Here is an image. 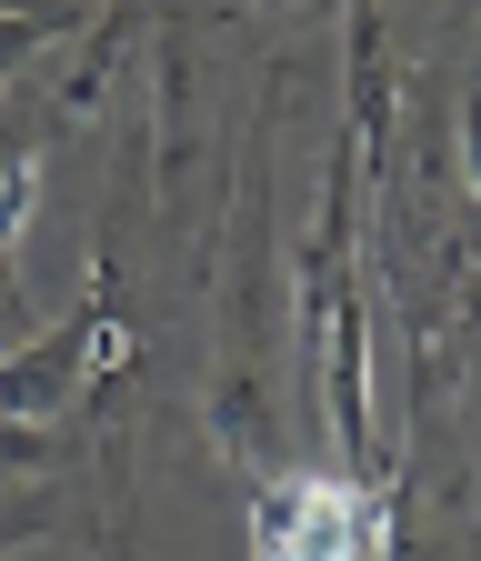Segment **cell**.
<instances>
[{
	"instance_id": "6da1fadb",
	"label": "cell",
	"mask_w": 481,
	"mask_h": 561,
	"mask_svg": "<svg viewBox=\"0 0 481 561\" xmlns=\"http://www.w3.org/2000/svg\"><path fill=\"white\" fill-rule=\"evenodd\" d=\"M241 561H391V522L352 471H261L241 512Z\"/></svg>"
},
{
	"instance_id": "7a4b0ae2",
	"label": "cell",
	"mask_w": 481,
	"mask_h": 561,
	"mask_svg": "<svg viewBox=\"0 0 481 561\" xmlns=\"http://www.w3.org/2000/svg\"><path fill=\"white\" fill-rule=\"evenodd\" d=\"M121 311L111 301H91V311H71L60 331H41V341H21V351H0V421H50L81 401V381L91 371H121Z\"/></svg>"
},
{
	"instance_id": "3957f363",
	"label": "cell",
	"mask_w": 481,
	"mask_h": 561,
	"mask_svg": "<svg viewBox=\"0 0 481 561\" xmlns=\"http://www.w3.org/2000/svg\"><path fill=\"white\" fill-rule=\"evenodd\" d=\"M352 161L381 191V171H391V41L371 11H352Z\"/></svg>"
},
{
	"instance_id": "277c9868",
	"label": "cell",
	"mask_w": 481,
	"mask_h": 561,
	"mask_svg": "<svg viewBox=\"0 0 481 561\" xmlns=\"http://www.w3.org/2000/svg\"><path fill=\"white\" fill-rule=\"evenodd\" d=\"M101 0H0V81L11 70H31L50 41H91Z\"/></svg>"
},
{
	"instance_id": "5b68a950",
	"label": "cell",
	"mask_w": 481,
	"mask_h": 561,
	"mask_svg": "<svg viewBox=\"0 0 481 561\" xmlns=\"http://www.w3.org/2000/svg\"><path fill=\"white\" fill-rule=\"evenodd\" d=\"M31 201H41V121L0 101V251L21 241V221H31Z\"/></svg>"
},
{
	"instance_id": "8992f818",
	"label": "cell",
	"mask_w": 481,
	"mask_h": 561,
	"mask_svg": "<svg viewBox=\"0 0 481 561\" xmlns=\"http://www.w3.org/2000/svg\"><path fill=\"white\" fill-rule=\"evenodd\" d=\"M461 161H471V191H481V81H471V101H461Z\"/></svg>"
},
{
	"instance_id": "52a82bcc",
	"label": "cell",
	"mask_w": 481,
	"mask_h": 561,
	"mask_svg": "<svg viewBox=\"0 0 481 561\" xmlns=\"http://www.w3.org/2000/svg\"><path fill=\"white\" fill-rule=\"evenodd\" d=\"M111 561H130V551H121V541H111Z\"/></svg>"
}]
</instances>
